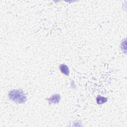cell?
<instances>
[{
	"label": "cell",
	"instance_id": "cell-2",
	"mask_svg": "<svg viewBox=\"0 0 127 127\" xmlns=\"http://www.w3.org/2000/svg\"><path fill=\"white\" fill-rule=\"evenodd\" d=\"M61 97L59 94H54L52 96H51L50 98H48L47 100L49 101L50 103H53V104H57L60 101Z\"/></svg>",
	"mask_w": 127,
	"mask_h": 127
},
{
	"label": "cell",
	"instance_id": "cell-4",
	"mask_svg": "<svg viewBox=\"0 0 127 127\" xmlns=\"http://www.w3.org/2000/svg\"><path fill=\"white\" fill-rule=\"evenodd\" d=\"M107 101V98L103 96L98 95L96 98V102L98 104H102Z\"/></svg>",
	"mask_w": 127,
	"mask_h": 127
},
{
	"label": "cell",
	"instance_id": "cell-3",
	"mask_svg": "<svg viewBox=\"0 0 127 127\" xmlns=\"http://www.w3.org/2000/svg\"><path fill=\"white\" fill-rule=\"evenodd\" d=\"M60 71L64 73V74L68 76L69 74V69L68 68V67L64 64H62L60 65L59 67Z\"/></svg>",
	"mask_w": 127,
	"mask_h": 127
},
{
	"label": "cell",
	"instance_id": "cell-1",
	"mask_svg": "<svg viewBox=\"0 0 127 127\" xmlns=\"http://www.w3.org/2000/svg\"><path fill=\"white\" fill-rule=\"evenodd\" d=\"M8 97L14 102L22 104L25 102L27 98L23 91L21 89H13L8 93Z\"/></svg>",
	"mask_w": 127,
	"mask_h": 127
}]
</instances>
